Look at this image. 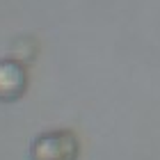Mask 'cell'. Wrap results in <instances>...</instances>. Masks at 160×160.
<instances>
[{
  "label": "cell",
  "mask_w": 160,
  "mask_h": 160,
  "mask_svg": "<svg viewBox=\"0 0 160 160\" xmlns=\"http://www.w3.org/2000/svg\"><path fill=\"white\" fill-rule=\"evenodd\" d=\"M76 156L78 142L67 130L46 133L32 144V160H76Z\"/></svg>",
  "instance_id": "cell-1"
},
{
  "label": "cell",
  "mask_w": 160,
  "mask_h": 160,
  "mask_svg": "<svg viewBox=\"0 0 160 160\" xmlns=\"http://www.w3.org/2000/svg\"><path fill=\"white\" fill-rule=\"evenodd\" d=\"M23 85H25L23 71H21L16 64H12V62H2L0 64V98L2 101H12V98L21 96Z\"/></svg>",
  "instance_id": "cell-2"
}]
</instances>
